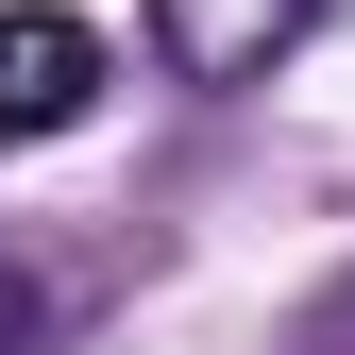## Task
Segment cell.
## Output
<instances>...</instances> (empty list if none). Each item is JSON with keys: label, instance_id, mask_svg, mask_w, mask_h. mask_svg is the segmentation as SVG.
Returning <instances> with one entry per match:
<instances>
[{"label": "cell", "instance_id": "cell-1", "mask_svg": "<svg viewBox=\"0 0 355 355\" xmlns=\"http://www.w3.org/2000/svg\"><path fill=\"white\" fill-rule=\"evenodd\" d=\"M102 17H68V0H0V153H34V136H85L102 119Z\"/></svg>", "mask_w": 355, "mask_h": 355}, {"label": "cell", "instance_id": "cell-2", "mask_svg": "<svg viewBox=\"0 0 355 355\" xmlns=\"http://www.w3.org/2000/svg\"><path fill=\"white\" fill-rule=\"evenodd\" d=\"M304 17L322 0H153V68L169 85H271L304 51Z\"/></svg>", "mask_w": 355, "mask_h": 355}, {"label": "cell", "instance_id": "cell-3", "mask_svg": "<svg viewBox=\"0 0 355 355\" xmlns=\"http://www.w3.org/2000/svg\"><path fill=\"white\" fill-rule=\"evenodd\" d=\"M0 355H51V288H34L17 254H0Z\"/></svg>", "mask_w": 355, "mask_h": 355}, {"label": "cell", "instance_id": "cell-4", "mask_svg": "<svg viewBox=\"0 0 355 355\" xmlns=\"http://www.w3.org/2000/svg\"><path fill=\"white\" fill-rule=\"evenodd\" d=\"M304 355H355V271H338L322 304H304Z\"/></svg>", "mask_w": 355, "mask_h": 355}]
</instances>
